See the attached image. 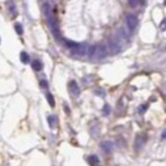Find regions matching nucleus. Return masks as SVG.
Here are the masks:
<instances>
[{
    "mask_svg": "<svg viewBox=\"0 0 166 166\" xmlns=\"http://www.w3.org/2000/svg\"><path fill=\"white\" fill-rule=\"evenodd\" d=\"M7 10H8V12L10 13L12 16L15 17L17 15V7H16V4H15L14 1L7 2Z\"/></svg>",
    "mask_w": 166,
    "mask_h": 166,
    "instance_id": "nucleus-11",
    "label": "nucleus"
},
{
    "mask_svg": "<svg viewBox=\"0 0 166 166\" xmlns=\"http://www.w3.org/2000/svg\"><path fill=\"white\" fill-rule=\"evenodd\" d=\"M31 67H32V69H33L36 72H40V71L43 70L44 64H43V62H42L41 60L34 59L33 62H32V63H31Z\"/></svg>",
    "mask_w": 166,
    "mask_h": 166,
    "instance_id": "nucleus-10",
    "label": "nucleus"
},
{
    "mask_svg": "<svg viewBox=\"0 0 166 166\" xmlns=\"http://www.w3.org/2000/svg\"><path fill=\"white\" fill-rule=\"evenodd\" d=\"M40 85H41V87L43 89H48V87H49L47 80H45V79H42L41 80V81H40Z\"/></svg>",
    "mask_w": 166,
    "mask_h": 166,
    "instance_id": "nucleus-18",
    "label": "nucleus"
},
{
    "mask_svg": "<svg viewBox=\"0 0 166 166\" xmlns=\"http://www.w3.org/2000/svg\"><path fill=\"white\" fill-rule=\"evenodd\" d=\"M43 14L45 15V18H46V20H47V23H48V25H49V28H50V30H51L52 34H53L54 38H55L56 40L59 41L62 36V34H60L58 23H57V21H56L55 17L52 14V10L48 3H45L43 5Z\"/></svg>",
    "mask_w": 166,
    "mask_h": 166,
    "instance_id": "nucleus-1",
    "label": "nucleus"
},
{
    "mask_svg": "<svg viewBox=\"0 0 166 166\" xmlns=\"http://www.w3.org/2000/svg\"><path fill=\"white\" fill-rule=\"evenodd\" d=\"M20 59H21V62L24 63V64H27V63H29L30 62V56H29V54L27 53V52H21V54H20Z\"/></svg>",
    "mask_w": 166,
    "mask_h": 166,
    "instance_id": "nucleus-12",
    "label": "nucleus"
},
{
    "mask_svg": "<svg viewBox=\"0 0 166 166\" xmlns=\"http://www.w3.org/2000/svg\"><path fill=\"white\" fill-rule=\"evenodd\" d=\"M69 91L74 98L79 97L80 88H79V86H78L77 82H76L75 80H72V81L69 82Z\"/></svg>",
    "mask_w": 166,
    "mask_h": 166,
    "instance_id": "nucleus-7",
    "label": "nucleus"
},
{
    "mask_svg": "<svg viewBox=\"0 0 166 166\" xmlns=\"http://www.w3.org/2000/svg\"><path fill=\"white\" fill-rule=\"evenodd\" d=\"M160 28H161V30H166V18L163 19V20L161 21V23H160Z\"/></svg>",
    "mask_w": 166,
    "mask_h": 166,
    "instance_id": "nucleus-20",
    "label": "nucleus"
},
{
    "mask_svg": "<svg viewBox=\"0 0 166 166\" xmlns=\"http://www.w3.org/2000/svg\"><path fill=\"white\" fill-rule=\"evenodd\" d=\"M46 98H47V101H48V103H49L50 106H51V107L55 106V100H54V97H53V95H52V93H46Z\"/></svg>",
    "mask_w": 166,
    "mask_h": 166,
    "instance_id": "nucleus-14",
    "label": "nucleus"
},
{
    "mask_svg": "<svg viewBox=\"0 0 166 166\" xmlns=\"http://www.w3.org/2000/svg\"><path fill=\"white\" fill-rule=\"evenodd\" d=\"M128 2L132 7H135L139 4V0H128Z\"/></svg>",
    "mask_w": 166,
    "mask_h": 166,
    "instance_id": "nucleus-19",
    "label": "nucleus"
},
{
    "mask_svg": "<svg viewBox=\"0 0 166 166\" xmlns=\"http://www.w3.org/2000/svg\"><path fill=\"white\" fill-rule=\"evenodd\" d=\"M123 47H124V40L119 36H113L109 39L108 48H109V51L111 52V54H113V55L119 54L123 50Z\"/></svg>",
    "mask_w": 166,
    "mask_h": 166,
    "instance_id": "nucleus-2",
    "label": "nucleus"
},
{
    "mask_svg": "<svg viewBox=\"0 0 166 166\" xmlns=\"http://www.w3.org/2000/svg\"><path fill=\"white\" fill-rule=\"evenodd\" d=\"M111 109H110V106H109L108 104H105V106L103 107V114L104 115H109V113H110Z\"/></svg>",
    "mask_w": 166,
    "mask_h": 166,
    "instance_id": "nucleus-16",
    "label": "nucleus"
},
{
    "mask_svg": "<svg viewBox=\"0 0 166 166\" xmlns=\"http://www.w3.org/2000/svg\"><path fill=\"white\" fill-rule=\"evenodd\" d=\"M87 161H88V163L91 166H98L99 165V163H100V159L97 155H90V156H88Z\"/></svg>",
    "mask_w": 166,
    "mask_h": 166,
    "instance_id": "nucleus-9",
    "label": "nucleus"
},
{
    "mask_svg": "<svg viewBox=\"0 0 166 166\" xmlns=\"http://www.w3.org/2000/svg\"><path fill=\"white\" fill-rule=\"evenodd\" d=\"M146 142V136L145 134H138L136 136V139H135L134 142V147L136 150H139L145 146Z\"/></svg>",
    "mask_w": 166,
    "mask_h": 166,
    "instance_id": "nucleus-6",
    "label": "nucleus"
},
{
    "mask_svg": "<svg viewBox=\"0 0 166 166\" xmlns=\"http://www.w3.org/2000/svg\"><path fill=\"white\" fill-rule=\"evenodd\" d=\"M88 46H87V44L83 43V44H79V45L77 46L76 48H73L72 50V53L74 54V55H77V56H83L85 55V54H87V52H88Z\"/></svg>",
    "mask_w": 166,
    "mask_h": 166,
    "instance_id": "nucleus-4",
    "label": "nucleus"
},
{
    "mask_svg": "<svg viewBox=\"0 0 166 166\" xmlns=\"http://www.w3.org/2000/svg\"><path fill=\"white\" fill-rule=\"evenodd\" d=\"M101 148L104 150V152L109 153V152H111V150H112L113 143L111 142V141H108V140L103 141V142H101Z\"/></svg>",
    "mask_w": 166,
    "mask_h": 166,
    "instance_id": "nucleus-8",
    "label": "nucleus"
},
{
    "mask_svg": "<svg viewBox=\"0 0 166 166\" xmlns=\"http://www.w3.org/2000/svg\"><path fill=\"white\" fill-rule=\"evenodd\" d=\"M15 29H16L17 33H18L19 36H22V34L24 33L23 27H22V25H21L20 23H16V24H15Z\"/></svg>",
    "mask_w": 166,
    "mask_h": 166,
    "instance_id": "nucleus-15",
    "label": "nucleus"
},
{
    "mask_svg": "<svg viewBox=\"0 0 166 166\" xmlns=\"http://www.w3.org/2000/svg\"><path fill=\"white\" fill-rule=\"evenodd\" d=\"M164 4H165V5H166V0H164Z\"/></svg>",
    "mask_w": 166,
    "mask_h": 166,
    "instance_id": "nucleus-22",
    "label": "nucleus"
},
{
    "mask_svg": "<svg viewBox=\"0 0 166 166\" xmlns=\"http://www.w3.org/2000/svg\"><path fill=\"white\" fill-rule=\"evenodd\" d=\"M161 138H162V139H166V129H165V130H163L162 134H161Z\"/></svg>",
    "mask_w": 166,
    "mask_h": 166,
    "instance_id": "nucleus-21",
    "label": "nucleus"
},
{
    "mask_svg": "<svg viewBox=\"0 0 166 166\" xmlns=\"http://www.w3.org/2000/svg\"><path fill=\"white\" fill-rule=\"evenodd\" d=\"M126 24L129 29H135L137 27V25H138V18L135 15H128L126 17Z\"/></svg>",
    "mask_w": 166,
    "mask_h": 166,
    "instance_id": "nucleus-5",
    "label": "nucleus"
},
{
    "mask_svg": "<svg viewBox=\"0 0 166 166\" xmlns=\"http://www.w3.org/2000/svg\"><path fill=\"white\" fill-rule=\"evenodd\" d=\"M48 124H49V126H50V128H55V126H56V122H57V119H56V116L55 115H49L48 116Z\"/></svg>",
    "mask_w": 166,
    "mask_h": 166,
    "instance_id": "nucleus-13",
    "label": "nucleus"
},
{
    "mask_svg": "<svg viewBox=\"0 0 166 166\" xmlns=\"http://www.w3.org/2000/svg\"><path fill=\"white\" fill-rule=\"evenodd\" d=\"M107 54H108V48H107V46L105 44H100V45L96 46V51L93 57L101 60L106 57Z\"/></svg>",
    "mask_w": 166,
    "mask_h": 166,
    "instance_id": "nucleus-3",
    "label": "nucleus"
},
{
    "mask_svg": "<svg viewBox=\"0 0 166 166\" xmlns=\"http://www.w3.org/2000/svg\"><path fill=\"white\" fill-rule=\"evenodd\" d=\"M146 109H147V105L142 104V105H140V106L138 107V112L140 113V114H143V113L146 111Z\"/></svg>",
    "mask_w": 166,
    "mask_h": 166,
    "instance_id": "nucleus-17",
    "label": "nucleus"
}]
</instances>
